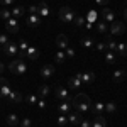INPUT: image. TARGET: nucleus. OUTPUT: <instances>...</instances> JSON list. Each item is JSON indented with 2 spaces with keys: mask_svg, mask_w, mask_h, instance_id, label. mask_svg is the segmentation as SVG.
I'll use <instances>...</instances> for the list:
<instances>
[{
  "mask_svg": "<svg viewBox=\"0 0 127 127\" xmlns=\"http://www.w3.org/2000/svg\"><path fill=\"white\" fill-rule=\"evenodd\" d=\"M7 124H9L10 127H19L20 120H19V117H17L15 114H9V115H7Z\"/></svg>",
  "mask_w": 127,
  "mask_h": 127,
  "instance_id": "22",
  "label": "nucleus"
},
{
  "mask_svg": "<svg viewBox=\"0 0 127 127\" xmlns=\"http://www.w3.org/2000/svg\"><path fill=\"white\" fill-rule=\"evenodd\" d=\"M10 92H12V88H10L9 81H7L5 78H2V76H0V98H2V100H5V98L9 97Z\"/></svg>",
  "mask_w": 127,
  "mask_h": 127,
  "instance_id": "4",
  "label": "nucleus"
},
{
  "mask_svg": "<svg viewBox=\"0 0 127 127\" xmlns=\"http://www.w3.org/2000/svg\"><path fill=\"white\" fill-rule=\"evenodd\" d=\"M10 39L9 36H5V34H0V46H5V44H9Z\"/></svg>",
  "mask_w": 127,
  "mask_h": 127,
  "instance_id": "40",
  "label": "nucleus"
},
{
  "mask_svg": "<svg viewBox=\"0 0 127 127\" xmlns=\"http://www.w3.org/2000/svg\"><path fill=\"white\" fill-rule=\"evenodd\" d=\"M41 24V17L39 15H32L31 14L29 17H27V26H31V27H37Z\"/></svg>",
  "mask_w": 127,
  "mask_h": 127,
  "instance_id": "23",
  "label": "nucleus"
},
{
  "mask_svg": "<svg viewBox=\"0 0 127 127\" xmlns=\"http://www.w3.org/2000/svg\"><path fill=\"white\" fill-rule=\"evenodd\" d=\"M49 92H51V87H48V85H42V87H39V95H41L42 98L48 97Z\"/></svg>",
  "mask_w": 127,
  "mask_h": 127,
  "instance_id": "35",
  "label": "nucleus"
},
{
  "mask_svg": "<svg viewBox=\"0 0 127 127\" xmlns=\"http://www.w3.org/2000/svg\"><path fill=\"white\" fill-rule=\"evenodd\" d=\"M81 120H83V119H81V114H80V112H69V114H68V122H69V124H73V126H80Z\"/></svg>",
  "mask_w": 127,
  "mask_h": 127,
  "instance_id": "14",
  "label": "nucleus"
},
{
  "mask_svg": "<svg viewBox=\"0 0 127 127\" xmlns=\"http://www.w3.org/2000/svg\"><path fill=\"white\" fill-rule=\"evenodd\" d=\"M54 59H56V63H64L66 61V54H64V51H58L56 53V56H54Z\"/></svg>",
  "mask_w": 127,
  "mask_h": 127,
  "instance_id": "32",
  "label": "nucleus"
},
{
  "mask_svg": "<svg viewBox=\"0 0 127 127\" xmlns=\"http://www.w3.org/2000/svg\"><path fill=\"white\" fill-rule=\"evenodd\" d=\"M124 32H126V26H124L122 22L114 20V22L110 24V34H112V36H120V34H124Z\"/></svg>",
  "mask_w": 127,
  "mask_h": 127,
  "instance_id": "5",
  "label": "nucleus"
},
{
  "mask_svg": "<svg viewBox=\"0 0 127 127\" xmlns=\"http://www.w3.org/2000/svg\"><path fill=\"white\" fill-rule=\"evenodd\" d=\"M26 7H14V9L10 10V12H12V17H15V19H20V17H24V15H26Z\"/></svg>",
  "mask_w": 127,
  "mask_h": 127,
  "instance_id": "20",
  "label": "nucleus"
},
{
  "mask_svg": "<svg viewBox=\"0 0 127 127\" xmlns=\"http://www.w3.org/2000/svg\"><path fill=\"white\" fill-rule=\"evenodd\" d=\"M17 48H19V56H20V58H24V56H26V53H27V48H29V46H27V42H26L24 39H20Z\"/></svg>",
  "mask_w": 127,
  "mask_h": 127,
  "instance_id": "24",
  "label": "nucleus"
},
{
  "mask_svg": "<svg viewBox=\"0 0 127 127\" xmlns=\"http://www.w3.org/2000/svg\"><path fill=\"white\" fill-rule=\"evenodd\" d=\"M64 54H66V58H75V56H76V53H75V49L73 48H66L64 49Z\"/></svg>",
  "mask_w": 127,
  "mask_h": 127,
  "instance_id": "38",
  "label": "nucleus"
},
{
  "mask_svg": "<svg viewBox=\"0 0 127 127\" xmlns=\"http://www.w3.org/2000/svg\"><path fill=\"white\" fill-rule=\"evenodd\" d=\"M54 64H44L42 68H41V78L48 80V78H53L54 76Z\"/></svg>",
  "mask_w": 127,
  "mask_h": 127,
  "instance_id": "7",
  "label": "nucleus"
},
{
  "mask_svg": "<svg viewBox=\"0 0 127 127\" xmlns=\"http://www.w3.org/2000/svg\"><path fill=\"white\" fill-rule=\"evenodd\" d=\"M26 102H27L29 105H37V97H36V95H29V97L26 98Z\"/></svg>",
  "mask_w": 127,
  "mask_h": 127,
  "instance_id": "39",
  "label": "nucleus"
},
{
  "mask_svg": "<svg viewBox=\"0 0 127 127\" xmlns=\"http://www.w3.org/2000/svg\"><path fill=\"white\" fill-rule=\"evenodd\" d=\"M5 102H9V103H20V102H22V95H20V92L12 90V92L9 93V97L5 98Z\"/></svg>",
  "mask_w": 127,
  "mask_h": 127,
  "instance_id": "11",
  "label": "nucleus"
},
{
  "mask_svg": "<svg viewBox=\"0 0 127 127\" xmlns=\"http://www.w3.org/2000/svg\"><path fill=\"white\" fill-rule=\"evenodd\" d=\"M56 122H58L59 127H64L66 124H68V115H64V114H61L58 119H56Z\"/></svg>",
  "mask_w": 127,
  "mask_h": 127,
  "instance_id": "33",
  "label": "nucleus"
},
{
  "mask_svg": "<svg viewBox=\"0 0 127 127\" xmlns=\"http://www.w3.org/2000/svg\"><path fill=\"white\" fill-rule=\"evenodd\" d=\"M85 27H87V29H92V27H93V24H90V22H85Z\"/></svg>",
  "mask_w": 127,
  "mask_h": 127,
  "instance_id": "49",
  "label": "nucleus"
},
{
  "mask_svg": "<svg viewBox=\"0 0 127 127\" xmlns=\"http://www.w3.org/2000/svg\"><path fill=\"white\" fill-rule=\"evenodd\" d=\"M26 56L29 59H32V61H36V59L39 58V49L34 48V46H29L27 48V53H26Z\"/></svg>",
  "mask_w": 127,
  "mask_h": 127,
  "instance_id": "18",
  "label": "nucleus"
},
{
  "mask_svg": "<svg viewBox=\"0 0 127 127\" xmlns=\"http://www.w3.org/2000/svg\"><path fill=\"white\" fill-rule=\"evenodd\" d=\"M124 19H126V20H127V9H126V10H124Z\"/></svg>",
  "mask_w": 127,
  "mask_h": 127,
  "instance_id": "50",
  "label": "nucleus"
},
{
  "mask_svg": "<svg viewBox=\"0 0 127 127\" xmlns=\"http://www.w3.org/2000/svg\"><path fill=\"white\" fill-rule=\"evenodd\" d=\"M78 76L81 80V83H85V85H92L95 81V73L93 71H83V73H78Z\"/></svg>",
  "mask_w": 127,
  "mask_h": 127,
  "instance_id": "8",
  "label": "nucleus"
},
{
  "mask_svg": "<svg viewBox=\"0 0 127 127\" xmlns=\"http://www.w3.org/2000/svg\"><path fill=\"white\" fill-rule=\"evenodd\" d=\"M95 27H97V31L100 34H107L108 29H110V26H108L105 20H97V22H95Z\"/></svg>",
  "mask_w": 127,
  "mask_h": 127,
  "instance_id": "17",
  "label": "nucleus"
},
{
  "mask_svg": "<svg viewBox=\"0 0 127 127\" xmlns=\"http://www.w3.org/2000/svg\"><path fill=\"white\" fill-rule=\"evenodd\" d=\"M71 107H73V105H71V102H69V100H63V102L58 105V110L61 112V114L68 115L69 112H71Z\"/></svg>",
  "mask_w": 127,
  "mask_h": 127,
  "instance_id": "16",
  "label": "nucleus"
},
{
  "mask_svg": "<svg viewBox=\"0 0 127 127\" xmlns=\"http://www.w3.org/2000/svg\"><path fill=\"white\" fill-rule=\"evenodd\" d=\"M105 44H107V49H108V51H114V53H115V49H117V42L112 39V37H108Z\"/></svg>",
  "mask_w": 127,
  "mask_h": 127,
  "instance_id": "34",
  "label": "nucleus"
},
{
  "mask_svg": "<svg viewBox=\"0 0 127 127\" xmlns=\"http://www.w3.org/2000/svg\"><path fill=\"white\" fill-rule=\"evenodd\" d=\"M105 110H107L108 114H114V112L117 110V105H115L114 102H108V103H105Z\"/></svg>",
  "mask_w": 127,
  "mask_h": 127,
  "instance_id": "36",
  "label": "nucleus"
},
{
  "mask_svg": "<svg viewBox=\"0 0 127 127\" xmlns=\"http://www.w3.org/2000/svg\"><path fill=\"white\" fill-rule=\"evenodd\" d=\"M80 127H92V122L87 120V119H83V120L80 122Z\"/></svg>",
  "mask_w": 127,
  "mask_h": 127,
  "instance_id": "44",
  "label": "nucleus"
},
{
  "mask_svg": "<svg viewBox=\"0 0 127 127\" xmlns=\"http://www.w3.org/2000/svg\"><path fill=\"white\" fill-rule=\"evenodd\" d=\"M112 76H114V81H117V83H119V81L126 80V71H124V69H115Z\"/></svg>",
  "mask_w": 127,
  "mask_h": 127,
  "instance_id": "25",
  "label": "nucleus"
},
{
  "mask_svg": "<svg viewBox=\"0 0 127 127\" xmlns=\"http://www.w3.org/2000/svg\"><path fill=\"white\" fill-rule=\"evenodd\" d=\"M3 53H5L7 56H15V54H19V48H17V44L9 42V44L3 46Z\"/></svg>",
  "mask_w": 127,
  "mask_h": 127,
  "instance_id": "12",
  "label": "nucleus"
},
{
  "mask_svg": "<svg viewBox=\"0 0 127 127\" xmlns=\"http://www.w3.org/2000/svg\"><path fill=\"white\" fill-rule=\"evenodd\" d=\"M68 85H69L71 90H80V88H81V80H80V76L75 75V76L68 78Z\"/></svg>",
  "mask_w": 127,
  "mask_h": 127,
  "instance_id": "15",
  "label": "nucleus"
},
{
  "mask_svg": "<svg viewBox=\"0 0 127 127\" xmlns=\"http://www.w3.org/2000/svg\"><path fill=\"white\" fill-rule=\"evenodd\" d=\"M54 97L58 98V100H61V102H63V100H69V102H71L68 90L63 88V87H56V88H54Z\"/></svg>",
  "mask_w": 127,
  "mask_h": 127,
  "instance_id": "9",
  "label": "nucleus"
},
{
  "mask_svg": "<svg viewBox=\"0 0 127 127\" xmlns=\"http://www.w3.org/2000/svg\"><path fill=\"white\" fill-rule=\"evenodd\" d=\"M126 76H127V73H126Z\"/></svg>",
  "mask_w": 127,
  "mask_h": 127,
  "instance_id": "51",
  "label": "nucleus"
},
{
  "mask_svg": "<svg viewBox=\"0 0 127 127\" xmlns=\"http://www.w3.org/2000/svg\"><path fill=\"white\" fill-rule=\"evenodd\" d=\"M3 71H5V64H3V63H2V61H0V75H2V73H3Z\"/></svg>",
  "mask_w": 127,
  "mask_h": 127,
  "instance_id": "48",
  "label": "nucleus"
},
{
  "mask_svg": "<svg viewBox=\"0 0 127 127\" xmlns=\"http://www.w3.org/2000/svg\"><path fill=\"white\" fill-rule=\"evenodd\" d=\"M9 71H12L14 75H19V76H24L27 73V64L22 61V59H14L12 63H9Z\"/></svg>",
  "mask_w": 127,
  "mask_h": 127,
  "instance_id": "2",
  "label": "nucleus"
},
{
  "mask_svg": "<svg viewBox=\"0 0 127 127\" xmlns=\"http://www.w3.org/2000/svg\"><path fill=\"white\" fill-rule=\"evenodd\" d=\"M71 105L76 108V112H80V114H85V112H88V110L92 108L90 98H88L85 93H80V95H76V97L71 100Z\"/></svg>",
  "mask_w": 127,
  "mask_h": 127,
  "instance_id": "1",
  "label": "nucleus"
},
{
  "mask_svg": "<svg viewBox=\"0 0 127 127\" xmlns=\"http://www.w3.org/2000/svg\"><path fill=\"white\" fill-rule=\"evenodd\" d=\"M81 46H83V48L85 49H92L93 48V39H92V37H81Z\"/></svg>",
  "mask_w": 127,
  "mask_h": 127,
  "instance_id": "27",
  "label": "nucleus"
},
{
  "mask_svg": "<svg viewBox=\"0 0 127 127\" xmlns=\"http://www.w3.org/2000/svg\"><path fill=\"white\" fill-rule=\"evenodd\" d=\"M37 15H39V17H48L49 15V7L44 2H41L39 5H37Z\"/></svg>",
  "mask_w": 127,
  "mask_h": 127,
  "instance_id": "21",
  "label": "nucleus"
},
{
  "mask_svg": "<svg viewBox=\"0 0 127 127\" xmlns=\"http://www.w3.org/2000/svg\"><path fill=\"white\" fill-rule=\"evenodd\" d=\"M5 27H7V31L10 34H17L19 32V20L15 17H10L9 20H5Z\"/></svg>",
  "mask_w": 127,
  "mask_h": 127,
  "instance_id": "6",
  "label": "nucleus"
},
{
  "mask_svg": "<svg viewBox=\"0 0 127 127\" xmlns=\"http://www.w3.org/2000/svg\"><path fill=\"white\" fill-rule=\"evenodd\" d=\"M95 2H97L98 5H102V7H105V5H107V3L110 2V0H95Z\"/></svg>",
  "mask_w": 127,
  "mask_h": 127,
  "instance_id": "45",
  "label": "nucleus"
},
{
  "mask_svg": "<svg viewBox=\"0 0 127 127\" xmlns=\"http://www.w3.org/2000/svg\"><path fill=\"white\" fill-rule=\"evenodd\" d=\"M0 3H2V5H12L14 0H0Z\"/></svg>",
  "mask_w": 127,
  "mask_h": 127,
  "instance_id": "47",
  "label": "nucleus"
},
{
  "mask_svg": "<svg viewBox=\"0 0 127 127\" xmlns=\"http://www.w3.org/2000/svg\"><path fill=\"white\" fill-rule=\"evenodd\" d=\"M92 110H93L97 115H102V114H103V110H105V103H102V102H97L95 105H92Z\"/></svg>",
  "mask_w": 127,
  "mask_h": 127,
  "instance_id": "26",
  "label": "nucleus"
},
{
  "mask_svg": "<svg viewBox=\"0 0 127 127\" xmlns=\"http://www.w3.org/2000/svg\"><path fill=\"white\" fill-rule=\"evenodd\" d=\"M37 107H39V108H44V107H46V102H44L42 98H41V100H37Z\"/></svg>",
  "mask_w": 127,
  "mask_h": 127,
  "instance_id": "46",
  "label": "nucleus"
},
{
  "mask_svg": "<svg viewBox=\"0 0 127 127\" xmlns=\"http://www.w3.org/2000/svg\"><path fill=\"white\" fill-rule=\"evenodd\" d=\"M105 61H107L108 64H115V61H117L115 53H114V51H108L107 54H105Z\"/></svg>",
  "mask_w": 127,
  "mask_h": 127,
  "instance_id": "28",
  "label": "nucleus"
},
{
  "mask_svg": "<svg viewBox=\"0 0 127 127\" xmlns=\"http://www.w3.org/2000/svg\"><path fill=\"white\" fill-rule=\"evenodd\" d=\"M73 22H75V24H76L78 27H81V26H83V24L87 22V19H85L83 15H75V20H73Z\"/></svg>",
  "mask_w": 127,
  "mask_h": 127,
  "instance_id": "37",
  "label": "nucleus"
},
{
  "mask_svg": "<svg viewBox=\"0 0 127 127\" xmlns=\"http://www.w3.org/2000/svg\"><path fill=\"white\" fill-rule=\"evenodd\" d=\"M92 127H107V120L103 115H97L92 120Z\"/></svg>",
  "mask_w": 127,
  "mask_h": 127,
  "instance_id": "19",
  "label": "nucleus"
},
{
  "mask_svg": "<svg viewBox=\"0 0 127 127\" xmlns=\"http://www.w3.org/2000/svg\"><path fill=\"white\" fill-rule=\"evenodd\" d=\"M97 51H107V44H105V42H98L97 44Z\"/></svg>",
  "mask_w": 127,
  "mask_h": 127,
  "instance_id": "43",
  "label": "nucleus"
},
{
  "mask_svg": "<svg viewBox=\"0 0 127 127\" xmlns=\"http://www.w3.org/2000/svg\"><path fill=\"white\" fill-rule=\"evenodd\" d=\"M27 12L32 14V15H37V5H31V7H27Z\"/></svg>",
  "mask_w": 127,
  "mask_h": 127,
  "instance_id": "42",
  "label": "nucleus"
},
{
  "mask_svg": "<svg viewBox=\"0 0 127 127\" xmlns=\"http://www.w3.org/2000/svg\"><path fill=\"white\" fill-rule=\"evenodd\" d=\"M100 15H102V20H105L107 24H112V22L115 20V12L110 10V9H103Z\"/></svg>",
  "mask_w": 127,
  "mask_h": 127,
  "instance_id": "10",
  "label": "nucleus"
},
{
  "mask_svg": "<svg viewBox=\"0 0 127 127\" xmlns=\"http://www.w3.org/2000/svg\"><path fill=\"white\" fill-rule=\"evenodd\" d=\"M19 127H32V122H31V119H22L20 120V126Z\"/></svg>",
  "mask_w": 127,
  "mask_h": 127,
  "instance_id": "41",
  "label": "nucleus"
},
{
  "mask_svg": "<svg viewBox=\"0 0 127 127\" xmlns=\"http://www.w3.org/2000/svg\"><path fill=\"white\" fill-rule=\"evenodd\" d=\"M117 51L120 56H127V44H124V42H120V44H117Z\"/></svg>",
  "mask_w": 127,
  "mask_h": 127,
  "instance_id": "30",
  "label": "nucleus"
},
{
  "mask_svg": "<svg viewBox=\"0 0 127 127\" xmlns=\"http://www.w3.org/2000/svg\"><path fill=\"white\" fill-rule=\"evenodd\" d=\"M10 17H12V12H10L9 9H0V19L9 20Z\"/></svg>",
  "mask_w": 127,
  "mask_h": 127,
  "instance_id": "31",
  "label": "nucleus"
},
{
  "mask_svg": "<svg viewBox=\"0 0 127 127\" xmlns=\"http://www.w3.org/2000/svg\"><path fill=\"white\" fill-rule=\"evenodd\" d=\"M69 44V39L66 34H59L58 37H56V46H58L59 49H66Z\"/></svg>",
  "mask_w": 127,
  "mask_h": 127,
  "instance_id": "13",
  "label": "nucleus"
},
{
  "mask_svg": "<svg viewBox=\"0 0 127 127\" xmlns=\"http://www.w3.org/2000/svg\"><path fill=\"white\" fill-rule=\"evenodd\" d=\"M75 10L69 9V7H63V9L59 10V20L61 22H66V24H71L73 20H75Z\"/></svg>",
  "mask_w": 127,
  "mask_h": 127,
  "instance_id": "3",
  "label": "nucleus"
},
{
  "mask_svg": "<svg viewBox=\"0 0 127 127\" xmlns=\"http://www.w3.org/2000/svg\"><path fill=\"white\" fill-rule=\"evenodd\" d=\"M98 20V14L95 12V10H90L88 12V15H87V22H90V24H95Z\"/></svg>",
  "mask_w": 127,
  "mask_h": 127,
  "instance_id": "29",
  "label": "nucleus"
}]
</instances>
